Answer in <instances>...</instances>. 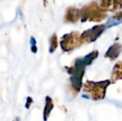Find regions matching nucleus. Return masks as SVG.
Returning a JSON list of instances; mask_svg holds the SVG:
<instances>
[{"label": "nucleus", "instance_id": "1", "mask_svg": "<svg viewBox=\"0 0 122 121\" xmlns=\"http://www.w3.org/2000/svg\"><path fill=\"white\" fill-rule=\"evenodd\" d=\"M97 51H94L87 54L84 57L78 58L75 61L73 66L69 68L68 72L71 75V86L76 91L78 92L82 86V78L85 73V67L92 63V61L98 57Z\"/></svg>", "mask_w": 122, "mask_h": 121}, {"label": "nucleus", "instance_id": "2", "mask_svg": "<svg viewBox=\"0 0 122 121\" xmlns=\"http://www.w3.org/2000/svg\"><path fill=\"white\" fill-rule=\"evenodd\" d=\"M80 15L82 22H101L106 18L107 13L98 6L97 2H92L80 10Z\"/></svg>", "mask_w": 122, "mask_h": 121}, {"label": "nucleus", "instance_id": "3", "mask_svg": "<svg viewBox=\"0 0 122 121\" xmlns=\"http://www.w3.org/2000/svg\"><path fill=\"white\" fill-rule=\"evenodd\" d=\"M111 81L108 80L99 82L88 81L84 84L83 90L84 91L88 93L94 100H101L105 97L106 88L108 87Z\"/></svg>", "mask_w": 122, "mask_h": 121}, {"label": "nucleus", "instance_id": "4", "mask_svg": "<svg viewBox=\"0 0 122 121\" xmlns=\"http://www.w3.org/2000/svg\"><path fill=\"white\" fill-rule=\"evenodd\" d=\"M81 42L80 40V34L77 32H73L71 33L66 34L62 37L61 41V48L65 52H69L73 50L77 47L81 45Z\"/></svg>", "mask_w": 122, "mask_h": 121}, {"label": "nucleus", "instance_id": "5", "mask_svg": "<svg viewBox=\"0 0 122 121\" xmlns=\"http://www.w3.org/2000/svg\"><path fill=\"white\" fill-rule=\"evenodd\" d=\"M105 25H98L94 26L91 29H88L80 35V40L81 43H90L93 42L102 34V32L105 31Z\"/></svg>", "mask_w": 122, "mask_h": 121}, {"label": "nucleus", "instance_id": "6", "mask_svg": "<svg viewBox=\"0 0 122 121\" xmlns=\"http://www.w3.org/2000/svg\"><path fill=\"white\" fill-rule=\"evenodd\" d=\"M97 4L105 12H115L122 8V0H97Z\"/></svg>", "mask_w": 122, "mask_h": 121}, {"label": "nucleus", "instance_id": "7", "mask_svg": "<svg viewBox=\"0 0 122 121\" xmlns=\"http://www.w3.org/2000/svg\"><path fill=\"white\" fill-rule=\"evenodd\" d=\"M121 50H122V47L121 44L115 43L109 47V49L106 52L105 57L111 59V60H115V59H116L119 57V55L121 52Z\"/></svg>", "mask_w": 122, "mask_h": 121}, {"label": "nucleus", "instance_id": "8", "mask_svg": "<svg viewBox=\"0 0 122 121\" xmlns=\"http://www.w3.org/2000/svg\"><path fill=\"white\" fill-rule=\"evenodd\" d=\"M81 18L80 15V10L77 9L76 8H69L66 10V16H65V19L66 22L69 23H76L78 19Z\"/></svg>", "mask_w": 122, "mask_h": 121}, {"label": "nucleus", "instance_id": "9", "mask_svg": "<svg viewBox=\"0 0 122 121\" xmlns=\"http://www.w3.org/2000/svg\"><path fill=\"white\" fill-rule=\"evenodd\" d=\"M119 80H122V61H119L115 65L111 75L112 82H116Z\"/></svg>", "mask_w": 122, "mask_h": 121}, {"label": "nucleus", "instance_id": "10", "mask_svg": "<svg viewBox=\"0 0 122 121\" xmlns=\"http://www.w3.org/2000/svg\"><path fill=\"white\" fill-rule=\"evenodd\" d=\"M120 23H122V12H118L114 16L110 18L109 20L105 24V27L111 28V27L116 26V25L120 24Z\"/></svg>", "mask_w": 122, "mask_h": 121}, {"label": "nucleus", "instance_id": "11", "mask_svg": "<svg viewBox=\"0 0 122 121\" xmlns=\"http://www.w3.org/2000/svg\"><path fill=\"white\" fill-rule=\"evenodd\" d=\"M52 107H53V104L50 98H47V105H46L45 110H44V120L45 121L47 120V118L48 117Z\"/></svg>", "mask_w": 122, "mask_h": 121}, {"label": "nucleus", "instance_id": "12", "mask_svg": "<svg viewBox=\"0 0 122 121\" xmlns=\"http://www.w3.org/2000/svg\"><path fill=\"white\" fill-rule=\"evenodd\" d=\"M52 44H51V51L52 52V51H54L55 49H56V46H57V42H56V36H53L52 37Z\"/></svg>", "mask_w": 122, "mask_h": 121}]
</instances>
